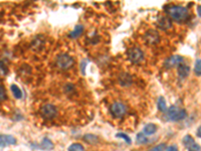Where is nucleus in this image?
<instances>
[{"label": "nucleus", "mask_w": 201, "mask_h": 151, "mask_svg": "<svg viewBox=\"0 0 201 151\" xmlns=\"http://www.w3.org/2000/svg\"><path fill=\"white\" fill-rule=\"evenodd\" d=\"M145 40L149 44H156L159 43V33L155 29H150L145 33Z\"/></svg>", "instance_id": "8"}, {"label": "nucleus", "mask_w": 201, "mask_h": 151, "mask_svg": "<svg viewBox=\"0 0 201 151\" xmlns=\"http://www.w3.org/2000/svg\"><path fill=\"white\" fill-rule=\"evenodd\" d=\"M165 149H166V145H165V144H159V145L155 146L154 148H152L149 151H165Z\"/></svg>", "instance_id": "22"}, {"label": "nucleus", "mask_w": 201, "mask_h": 151, "mask_svg": "<svg viewBox=\"0 0 201 151\" xmlns=\"http://www.w3.org/2000/svg\"><path fill=\"white\" fill-rule=\"evenodd\" d=\"M84 140L86 141V142L90 143V144H95L97 143L99 139H98V137L96 135H93V134H86L84 136Z\"/></svg>", "instance_id": "16"}, {"label": "nucleus", "mask_w": 201, "mask_h": 151, "mask_svg": "<svg viewBox=\"0 0 201 151\" xmlns=\"http://www.w3.org/2000/svg\"><path fill=\"white\" fill-rule=\"evenodd\" d=\"M167 151H178V149H177L176 146L174 145V146H170V147H168Z\"/></svg>", "instance_id": "25"}, {"label": "nucleus", "mask_w": 201, "mask_h": 151, "mask_svg": "<svg viewBox=\"0 0 201 151\" xmlns=\"http://www.w3.org/2000/svg\"><path fill=\"white\" fill-rule=\"evenodd\" d=\"M190 73V68L186 65H180L178 68V75L181 78H186Z\"/></svg>", "instance_id": "12"}, {"label": "nucleus", "mask_w": 201, "mask_h": 151, "mask_svg": "<svg viewBox=\"0 0 201 151\" xmlns=\"http://www.w3.org/2000/svg\"><path fill=\"white\" fill-rule=\"evenodd\" d=\"M196 134H197V136H198V137H200V138H201V126L198 128V130H197V133H196Z\"/></svg>", "instance_id": "26"}, {"label": "nucleus", "mask_w": 201, "mask_h": 151, "mask_svg": "<svg viewBox=\"0 0 201 151\" xmlns=\"http://www.w3.org/2000/svg\"><path fill=\"white\" fill-rule=\"evenodd\" d=\"M197 12H198L199 17H201V5H200V6H198V8H197Z\"/></svg>", "instance_id": "27"}, {"label": "nucleus", "mask_w": 201, "mask_h": 151, "mask_svg": "<svg viewBox=\"0 0 201 151\" xmlns=\"http://www.w3.org/2000/svg\"><path fill=\"white\" fill-rule=\"evenodd\" d=\"M157 24L160 28L162 29H168L170 28L171 25H172V22H171V19L167 16H160L158 19H157Z\"/></svg>", "instance_id": "10"}, {"label": "nucleus", "mask_w": 201, "mask_h": 151, "mask_svg": "<svg viewBox=\"0 0 201 151\" xmlns=\"http://www.w3.org/2000/svg\"><path fill=\"white\" fill-rule=\"evenodd\" d=\"M157 105H158V109L160 110L161 112H165V111H166V109H167V107H166V101H165V99L163 97H160L158 99Z\"/></svg>", "instance_id": "18"}, {"label": "nucleus", "mask_w": 201, "mask_h": 151, "mask_svg": "<svg viewBox=\"0 0 201 151\" xmlns=\"http://www.w3.org/2000/svg\"><path fill=\"white\" fill-rule=\"evenodd\" d=\"M83 31H84V26L83 25H77L74 27V29L71 31V33H69V36L71 38H79V36L83 33Z\"/></svg>", "instance_id": "14"}, {"label": "nucleus", "mask_w": 201, "mask_h": 151, "mask_svg": "<svg viewBox=\"0 0 201 151\" xmlns=\"http://www.w3.org/2000/svg\"><path fill=\"white\" fill-rule=\"evenodd\" d=\"M0 92H1V101H3L4 99V96H5V91H4V87H3V85H1L0 86Z\"/></svg>", "instance_id": "24"}, {"label": "nucleus", "mask_w": 201, "mask_h": 151, "mask_svg": "<svg viewBox=\"0 0 201 151\" xmlns=\"http://www.w3.org/2000/svg\"><path fill=\"white\" fill-rule=\"evenodd\" d=\"M110 111H111V113L113 114L115 117L120 118V117H123L125 114L127 113V107L125 106L123 103L116 102V103L111 105Z\"/></svg>", "instance_id": "4"}, {"label": "nucleus", "mask_w": 201, "mask_h": 151, "mask_svg": "<svg viewBox=\"0 0 201 151\" xmlns=\"http://www.w3.org/2000/svg\"><path fill=\"white\" fill-rule=\"evenodd\" d=\"M143 57H144L143 52L138 48H133L128 50V58L134 63H138L143 61Z\"/></svg>", "instance_id": "5"}, {"label": "nucleus", "mask_w": 201, "mask_h": 151, "mask_svg": "<svg viewBox=\"0 0 201 151\" xmlns=\"http://www.w3.org/2000/svg\"><path fill=\"white\" fill-rule=\"evenodd\" d=\"M69 151H84V148L82 146V144L74 143V144H71L69 146Z\"/></svg>", "instance_id": "20"}, {"label": "nucleus", "mask_w": 201, "mask_h": 151, "mask_svg": "<svg viewBox=\"0 0 201 151\" xmlns=\"http://www.w3.org/2000/svg\"><path fill=\"white\" fill-rule=\"evenodd\" d=\"M40 146H41L40 148L44 149V150H51L53 148V144L48 138H44L41 141V143H40Z\"/></svg>", "instance_id": "15"}, {"label": "nucleus", "mask_w": 201, "mask_h": 151, "mask_svg": "<svg viewBox=\"0 0 201 151\" xmlns=\"http://www.w3.org/2000/svg\"><path fill=\"white\" fill-rule=\"evenodd\" d=\"M194 72L197 76H201V59H197V61L195 62Z\"/></svg>", "instance_id": "21"}, {"label": "nucleus", "mask_w": 201, "mask_h": 151, "mask_svg": "<svg viewBox=\"0 0 201 151\" xmlns=\"http://www.w3.org/2000/svg\"><path fill=\"white\" fill-rule=\"evenodd\" d=\"M116 136H117V137H122V138H123L125 141H126V142H127L128 144H130V143L132 142L131 139H130V137H129L127 134H124V133H118Z\"/></svg>", "instance_id": "23"}, {"label": "nucleus", "mask_w": 201, "mask_h": 151, "mask_svg": "<svg viewBox=\"0 0 201 151\" xmlns=\"http://www.w3.org/2000/svg\"><path fill=\"white\" fill-rule=\"evenodd\" d=\"M148 138L143 134V133H138L137 135V138H136V142L137 144H146L147 142H148Z\"/></svg>", "instance_id": "19"}, {"label": "nucleus", "mask_w": 201, "mask_h": 151, "mask_svg": "<svg viewBox=\"0 0 201 151\" xmlns=\"http://www.w3.org/2000/svg\"><path fill=\"white\" fill-rule=\"evenodd\" d=\"M56 65L60 68H61V70H66V68H70L74 65V59H73V58H70L69 54H66V53L60 54L56 59Z\"/></svg>", "instance_id": "3"}, {"label": "nucleus", "mask_w": 201, "mask_h": 151, "mask_svg": "<svg viewBox=\"0 0 201 151\" xmlns=\"http://www.w3.org/2000/svg\"><path fill=\"white\" fill-rule=\"evenodd\" d=\"M0 142H1V148L5 147L7 144L13 145L16 143V139L11 135H1L0 136Z\"/></svg>", "instance_id": "11"}, {"label": "nucleus", "mask_w": 201, "mask_h": 151, "mask_svg": "<svg viewBox=\"0 0 201 151\" xmlns=\"http://www.w3.org/2000/svg\"><path fill=\"white\" fill-rule=\"evenodd\" d=\"M10 89H11V92H12L13 96H14V97H15L16 99H20V98L22 97V92H21V90H20L16 85H11Z\"/></svg>", "instance_id": "17"}, {"label": "nucleus", "mask_w": 201, "mask_h": 151, "mask_svg": "<svg viewBox=\"0 0 201 151\" xmlns=\"http://www.w3.org/2000/svg\"><path fill=\"white\" fill-rule=\"evenodd\" d=\"M56 113H57L56 108L53 106V105L47 104V105H44V106L41 108V114L44 118L51 119L53 117H55Z\"/></svg>", "instance_id": "7"}, {"label": "nucleus", "mask_w": 201, "mask_h": 151, "mask_svg": "<svg viewBox=\"0 0 201 151\" xmlns=\"http://www.w3.org/2000/svg\"><path fill=\"white\" fill-rule=\"evenodd\" d=\"M182 62H183V58L181 56H172L166 59V62H165V67L167 68H171L173 67L181 65Z\"/></svg>", "instance_id": "9"}, {"label": "nucleus", "mask_w": 201, "mask_h": 151, "mask_svg": "<svg viewBox=\"0 0 201 151\" xmlns=\"http://www.w3.org/2000/svg\"><path fill=\"white\" fill-rule=\"evenodd\" d=\"M143 131H144V133L147 134V135H152V134H154L156 131H157V126H156L155 124H153V123H149V124H147L144 127Z\"/></svg>", "instance_id": "13"}, {"label": "nucleus", "mask_w": 201, "mask_h": 151, "mask_svg": "<svg viewBox=\"0 0 201 151\" xmlns=\"http://www.w3.org/2000/svg\"><path fill=\"white\" fill-rule=\"evenodd\" d=\"M187 116L186 111L184 109H180L176 106H171L168 109L167 112V119L170 121H180L185 119Z\"/></svg>", "instance_id": "2"}, {"label": "nucleus", "mask_w": 201, "mask_h": 151, "mask_svg": "<svg viewBox=\"0 0 201 151\" xmlns=\"http://www.w3.org/2000/svg\"><path fill=\"white\" fill-rule=\"evenodd\" d=\"M165 11L172 19L177 21L184 20L188 16V10L180 5H168L165 7Z\"/></svg>", "instance_id": "1"}, {"label": "nucleus", "mask_w": 201, "mask_h": 151, "mask_svg": "<svg viewBox=\"0 0 201 151\" xmlns=\"http://www.w3.org/2000/svg\"><path fill=\"white\" fill-rule=\"evenodd\" d=\"M183 144L188 151H201V147L197 143H195L194 139L190 135H186L183 138Z\"/></svg>", "instance_id": "6"}]
</instances>
